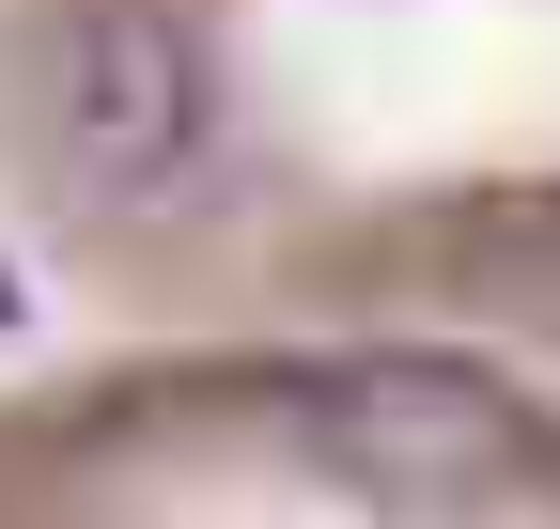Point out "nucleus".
I'll list each match as a JSON object with an SVG mask.
<instances>
[{
	"mask_svg": "<svg viewBox=\"0 0 560 529\" xmlns=\"http://www.w3.org/2000/svg\"><path fill=\"white\" fill-rule=\"evenodd\" d=\"M312 468L342 483V498H374V514H499L514 483H529V405L499 374H467V358H342L327 389H312Z\"/></svg>",
	"mask_w": 560,
	"mask_h": 529,
	"instance_id": "obj_1",
	"label": "nucleus"
},
{
	"mask_svg": "<svg viewBox=\"0 0 560 529\" xmlns=\"http://www.w3.org/2000/svg\"><path fill=\"white\" fill-rule=\"evenodd\" d=\"M16 327H32V296H16V264H0V343H16Z\"/></svg>",
	"mask_w": 560,
	"mask_h": 529,
	"instance_id": "obj_3",
	"label": "nucleus"
},
{
	"mask_svg": "<svg viewBox=\"0 0 560 529\" xmlns=\"http://www.w3.org/2000/svg\"><path fill=\"white\" fill-rule=\"evenodd\" d=\"M202 125H219V79L202 47L156 16V0H79L47 32V156L94 187V203H156L187 187Z\"/></svg>",
	"mask_w": 560,
	"mask_h": 529,
	"instance_id": "obj_2",
	"label": "nucleus"
}]
</instances>
